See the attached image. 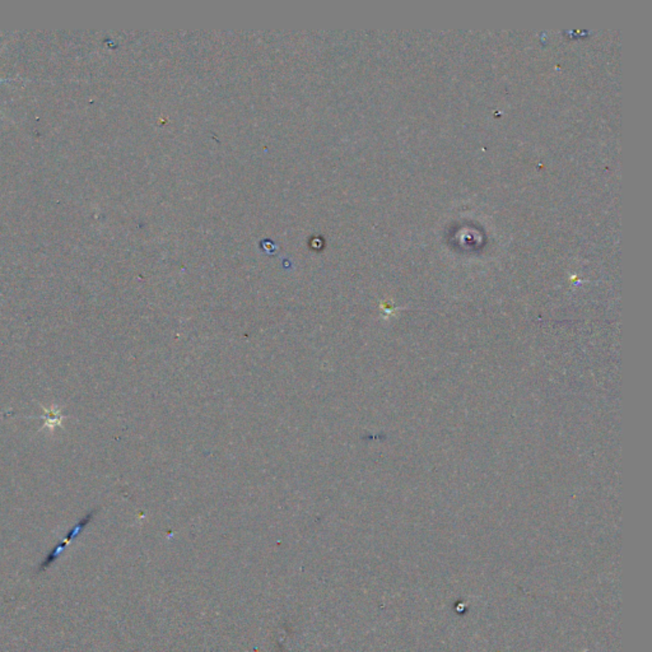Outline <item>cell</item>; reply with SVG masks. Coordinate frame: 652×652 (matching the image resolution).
Instances as JSON below:
<instances>
[{"instance_id": "6da1fadb", "label": "cell", "mask_w": 652, "mask_h": 652, "mask_svg": "<svg viewBox=\"0 0 652 652\" xmlns=\"http://www.w3.org/2000/svg\"><path fill=\"white\" fill-rule=\"evenodd\" d=\"M93 515H95V512H90V514H88L87 516L83 517V518H82V520H81V521H79V523H78L77 525L73 528V529L69 530V533H68L66 536H65L64 540H63L61 543H59L58 545H57L55 548L52 549V552L47 555V557L45 558V561L41 563V566H40V571H41V569H46L47 567H50L52 563L55 562V561L58 559L59 557L63 555V552H64L65 548L68 547V544H69L71 542H73V540H74V539H76V538H77V536L79 535V534H81V533H82L84 529H85V526H87V525L90 523V520L93 518Z\"/></svg>"}, {"instance_id": "7a4b0ae2", "label": "cell", "mask_w": 652, "mask_h": 652, "mask_svg": "<svg viewBox=\"0 0 652 652\" xmlns=\"http://www.w3.org/2000/svg\"><path fill=\"white\" fill-rule=\"evenodd\" d=\"M1 82H6V79H1V78H0V83H1Z\"/></svg>"}]
</instances>
